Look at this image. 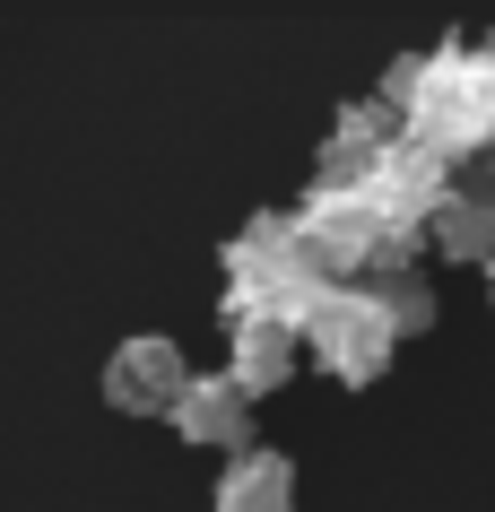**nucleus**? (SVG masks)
<instances>
[{
	"mask_svg": "<svg viewBox=\"0 0 495 512\" xmlns=\"http://www.w3.org/2000/svg\"><path fill=\"white\" fill-rule=\"evenodd\" d=\"M374 105L400 122V139H417V148H435L443 165L452 157H478L495 131V70L478 44H443V53H409L391 61V79Z\"/></svg>",
	"mask_w": 495,
	"mask_h": 512,
	"instance_id": "obj_1",
	"label": "nucleus"
},
{
	"mask_svg": "<svg viewBox=\"0 0 495 512\" xmlns=\"http://www.w3.org/2000/svg\"><path fill=\"white\" fill-rule=\"evenodd\" d=\"M322 287H330V278L304 261L296 217H287V209H261L244 235L226 243V322H278V330H296Z\"/></svg>",
	"mask_w": 495,
	"mask_h": 512,
	"instance_id": "obj_2",
	"label": "nucleus"
},
{
	"mask_svg": "<svg viewBox=\"0 0 495 512\" xmlns=\"http://www.w3.org/2000/svg\"><path fill=\"white\" fill-rule=\"evenodd\" d=\"M296 348L313 356L330 382H374L400 339H391V322L374 313V296L348 278V287H322V296H313V313L296 322Z\"/></svg>",
	"mask_w": 495,
	"mask_h": 512,
	"instance_id": "obj_3",
	"label": "nucleus"
},
{
	"mask_svg": "<svg viewBox=\"0 0 495 512\" xmlns=\"http://www.w3.org/2000/svg\"><path fill=\"white\" fill-rule=\"evenodd\" d=\"M183 382H192V365H183V348L157 339V330H139V339H122V348L105 356V400L122 408V417H174Z\"/></svg>",
	"mask_w": 495,
	"mask_h": 512,
	"instance_id": "obj_4",
	"label": "nucleus"
},
{
	"mask_svg": "<svg viewBox=\"0 0 495 512\" xmlns=\"http://www.w3.org/2000/svg\"><path fill=\"white\" fill-rule=\"evenodd\" d=\"M174 434L200 443V452H252V400L235 391L226 374H192L183 382V400H174Z\"/></svg>",
	"mask_w": 495,
	"mask_h": 512,
	"instance_id": "obj_5",
	"label": "nucleus"
},
{
	"mask_svg": "<svg viewBox=\"0 0 495 512\" xmlns=\"http://www.w3.org/2000/svg\"><path fill=\"white\" fill-rule=\"evenodd\" d=\"M304 365L296 348V330H278V322H226V365L218 374L244 391V400H270V391H287Z\"/></svg>",
	"mask_w": 495,
	"mask_h": 512,
	"instance_id": "obj_6",
	"label": "nucleus"
},
{
	"mask_svg": "<svg viewBox=\"0 0 495 512\" xmlns=\"http://www.w3.org/2000/svg\"><path fill=\"white\" fill-rule=\"evenodd\" d=\"M391 139H400V122H391L374 96H357V105H339V122H330V139H322V183H339V191H357L374 165L391 157Z\"/></svg>",
	"mask_w": 495,
	"mask_h": 512,
	"instance_id": "obj_7",
	"label": "nucleus"
},
{
	"mask_svg": "<svg viewBox=\"0 0 495 512\" xmlns=\"http://www.w3.org/2000/svg\"><path fill=\"white\" fill-rule=\"evenodd\" d=\"M218 512H296V460L287 452H235L218 469Z\"/></svg>",
	"mask_w": 495,
	"mask_h": 512,
	"instance_id": "obj_8",
	"label": "nucleus"
},
{
	"mask_svg": "<svg viewBox=\"0 0 495 512\" xmlns=\"http://www.w3.org/2000/svg\"><path fill=\"white\" fill-rule=\"evenodd\" d=\"M487 191L478 183H452L435 200V209H426V243H435L443 261H452V270H478V261H487Z\"/></svg>",
	"mask_w": 495,
	"mask_h": 512,
	"instance_id": "obj_9",
	"label": "nucleus"
},
{
	"mask_svg": "<svg viewBox=\"0 0 495 512\" xmlns=\"http://www.w3.org/2000/svg\"><path fill=\"white\" fill-rule=\"evenodd\" d=\"M357 287L374 296V313L391 322V339H409V330H426V322H435V287H426L417 270H391V278H357Z\"/></svg>",
	"mask_w": 495,
	"mask_h": 512,
	"instance_id": "obj_10",
	"label": "nucleus"
}]
</instances>
